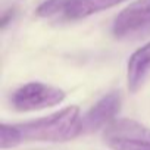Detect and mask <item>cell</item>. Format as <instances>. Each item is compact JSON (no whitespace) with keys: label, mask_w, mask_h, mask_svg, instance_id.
Returning <instances> with one entry per match:
<instances>
[{"label":"cell","mask_w":150,"mask_h":150,"mask_svg":"<svg viewBox=\"0 0 150 150\" xmlns=\"http://www.w3.org/2000/svg\"><path fill=\"white\" fill-rule=\"evenodd\" d=\"M24 141H68L81 135V115L78 106H68L49 116L18 124Z\"/></svg>","instance_id":"cell-1"},{"label":"cell","mask_w":150,"mask_h":150,"mask_svg":"<svg viewBox=\"0 0 150 150\" xmlns=\"http://www.w3.org/2000/svg\"><path fill=\"white\" fill-rule=\"evenodd\" d=\"M103 141L112 150H150V129L134 119H115L103 129Z\"/></svg>","instance_id":"cell-2"},{"label":"cell","mask_w":150,"mask_h":150,"mask_svg":"<svg viewBox=\"0 0 150 150\" xmlns=\"http://www.w3.org/2000/svg\"><path fill=\"white\" fill-rule=\"evenodd\" d=\"M112 34L125 41L150 37V0H135L122 9L113 21Z\"/></svg>","instance_id":"cell-3"},{"label":"cell","mask_w":150,"mask_h":150,"mask_svg":"<svg viewBox=\"0 0 150 150\" xmlns=\"http://www.w3.org/2000/svg\"><path fill=\"white\" fill-rule=\"evenodd\" d=\"M66 97V93L40 81H33L16 88L11 96V105L18 112H34L47 109L62 103Z\"/></svg>","instance_id":"cell-4"},{"label":"cell","mask_w":150,"mask_h":150,"mask_svg":"<svg viewBox=\"0 0 150 150\" xmlns=\"http://www.w3.org/2000/svg\"><path fill=\"white\" fill-rule=\"evenodd\" d=\"M122 97L119 91H110L93 105L84 116H81V134H90L100 128H106L115 121L121 110Z\"/></svg>","instance_id":"cell-5"},{"label":"cell","mask_w":150,"mask_h":150,"mask_svg":"<svg viewBox=\"0 0 150 150\" xmlns=\"http://www.w3.org/2000/svg\"><path fill=\"white\" fill-rule=\"evenodd\" d=\"M150 75V43L137 49L128 59L127 84L131 93H137Z\"/></svg>","instance_id":"cell-6"},{"label":"cell","mask_w":150,"mask_h":150,"mask_svg":"<svg viewBox=\"0 0 150 150\" xmlns=\"http://www.w3.org/2000/svg\"><path fill=\"white\" fill-rule=\"evenodd\" d=\"M124 2L127 0H68L62 18L68 21H78Z\"/></svg>","instance_id":"cell-7"},{"label":"cell","mask_w":150,"mask_h":150,"mask_svg":"<svg viewBox=\"0 0 150 150\" xmlns=\"http://www.w3.org/2000/svg\"><path fill=\"white\" fill-rule=\"evenodd\" d=\"M22 141H24V138L16 125H9V124L0 125V147L3 150L16 147Z\"/></svg>","instance_id":"cell-8"},{"label":"cell","mask_w":150,"mask_h":150,"mask_svg":"<svg viewBox=\"0 0 150 150\" xmlns=\"http://www.w3.org/2000/svg\"><path fill=\"white\" fill-rule=\"evenodd\" d=\"M66 2L68 0H46V2H43L37 8L35 13L40 18H52V16H57V15L62 16Z\"/></svg>","instance_id":"cell-9"},{"label":"cell","mask_w":150,"mask_h":150,"mask_svg":"<svg viewBox=\"0 0 150 150\" xmlns=\"http://www.w3.org/2000/svg\"><path fill=\"white\" fill-rule=\"evenodd\" d=\"M15 13H16V9L15 8H11V9H8L3 15H2V22H0V25H2V28L5 30L12 21H13V18H15Z\"/></svg>","instance_id":"cell-10"}]
</instances>
